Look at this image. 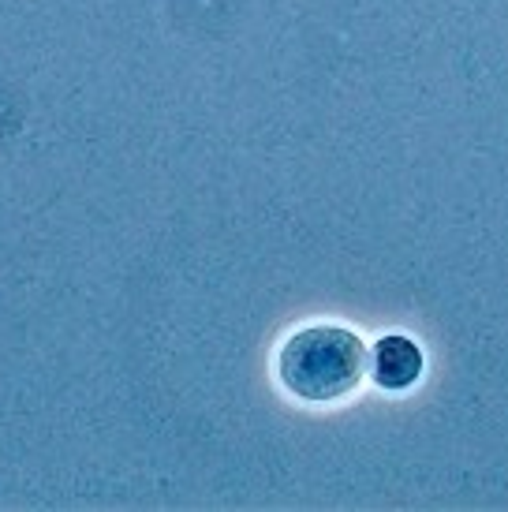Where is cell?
I'll list each match as a JSON object with an SVG mask.
<instances>
[{"label": "cell", "instance_id": "1", "mask_svg": "<svg viewBox=\"0 0 508 512\" xmlns=\"http://www.w3.org/2000/svg\"><path fill=\"white\" fill-rule=\"evenodd\" d=\"M367 344L355 329L303 326L277 352V378L303 404H337L367 378Z\"/></svg>", "mask_w": 508, "mask_h": 512}, {"label": "cell", "instance_id": "2", "mask_svg": "<svg viewBox=\"0 0 508 512\" xmlns=\"http://www.w3.org/2000/svg\"><path fill=\"white\" fill-rule=\"evenodd\" d=\"M367 374H374V382L389 393H404L411 385L423 378V352L419 344L400 337V333H389L374 344V363H370Z\"/></svg>", "mask_w": 508, "mask_h": 512}]
</instances>
